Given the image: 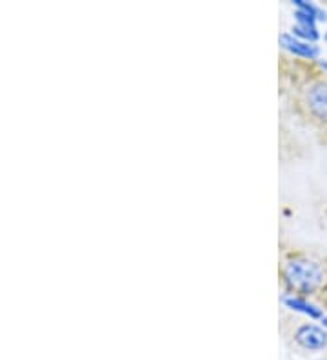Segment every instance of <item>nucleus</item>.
Here are the masks:
<instances>
[{
  "mask_svg": "<svg viewBox=\"0 0 327 360\" xmlns=\"http://www.w3.org/2000/svg\"><path fill=\"white\" fill-rule=\"evenodd\" d=\"M283 281L288 284L289 290L298 291V293H313L323 284L326 273L311 259H293L283 266Z\"/></svg>",
  "mask_w": 327,
  "mask_h": 360,
  "instance_id": "f257e3e1",
  "label": "nucleus"
},
{
  "mask_svg": "<svg viewBox=\"0 0 327 360\" xmlns=\"http://www.w3.org/2000/svg\"><path fill=\"white\" fill-rule=\"evenodd\" d=\"M295 340L300 347L307 352H320L327 346V331L320 326L314 324H302L295 331Z\"/></svg>",
  "mask_w": 327,
  "mask_h": 360,
  "instance_id": "f03ea898",
  "label": "nucleus"
},
{
  "mask_svg": "<svg viewBox=\"0 0 327 360\" xmlns=\"http://www.w3.org/2000/svg\"><path fill=\"white\" fill-rule=\"evenodd\" d=\"M280 46H282L286 51L297 55V57L302 58H309V60H314V58L320 57V48L316 44H311V42H305V40L297 39L293 33H282L278 39Z\"/></svg>",
  "mask_w": 327,
  "mask_h": 360,
  "instance_id": "7ed1b4c3",
  "label": "nucleus"
},
{
  "mask_svg": "<svg viewBox=\"0 0 327 360\" xmlns=\"http://www.w3.org/2000/svg\"><path fill=\"white\" fill-rule=\"evenodd\" d=\"M305 98H307L311 113L319 119L327 120V82L313 84Z\"/></svg>",
  "mask_w": 327,
  "mask_h": 360,
  "instance_id": "20e7f679",
  "label": "nucleus"
},
{
  "mask_svg": "<svg viewBox=\"0 0 327 360\" xmlns=\"http://www.w3.org/2000/svg\"><path fill=\"white\" fill-rule=\"evenodd\" d=\"M282 302L286 304V308L302 313V315H307L309 319H320L322 321L323 316H326L319 306L307 302L304 297H298V295H286V297H282Z\"/></svg>",
  "mask_w": 327,
  "mask_h": 360,
  "instance_id": "39448f33",
  "label": "nucleus"
},
{
  "mask_svg": "<svg viewBox=\"0 0 327 360\" xmlns=\"http://www.w3.org/2000/svg\"><path fill=\"white\" fill-rule=\"evenodd\" d=\"M293 35L300 40H305V42H311V44H314L320 39V33L316 30V26H298L297 24V26L293 27Z\"/></svg>",
  "mask_w": 327,
  "mask_h": 360,
  "instance_id": "423d86ee",
  "label": "nucleus"
},
{
  "mask_svg": "<svg viewBox=\"0 0 327 360\" xmlns=\"http://www.w3.org/2000/svg\"><path fill=\"white\" fill-rule=\"evenodd\" d=\"M320 66H322V68H323V70H326V71H327V60H320Z\"/></svg>",
  "mask_w": 327,
  "mask_h": 360,
  "instance_id": "0eeeda50",
  "label": "nucleus"
},
{
  "mask_svg": "<svg viewBox=\"0 0 327 360\" xmlns=\"http://www.w3.org/2000/svg\"><path fill=\"white\" fill-rule=\"evenodd\" d=\"M322 326H326V328H327V316H323V319H322Z\"/></svg>",
  "mask_w": 327,
  "mask_h": 360,
  "instance_id": "6e6552de",
  "label": "nucleus"
},
{
  "mask_svg": "<svg viewBox=\"0 0 327 360\" xmlns=\"http://www.w3.org/2000/svg\"><path fill=\"white\" fill-rule=\"evenodd\" d=\"M323 39H326V42H327V31H326V35H323Z\"/></svg>",
  "mask_w": 327,
  "mask_h": 360,
  "instance_id": "1a4fd4ad",
  "label": "nucleus"
},
{
  "mask_svg": "<svg viewBox=\"0 0 327 360\" xmlns=\"http://www.w3.org/2000/svg\"><path fill=\"white\" fill-rule=\"evenodd\" d=\"M326 360H327V359H326Z\"/></svg>",
  "mask_w": 327,
  "mask_h": 360,
  "instance_id": "9d476101",
  "label": "nucleus"
}]
</instances>
